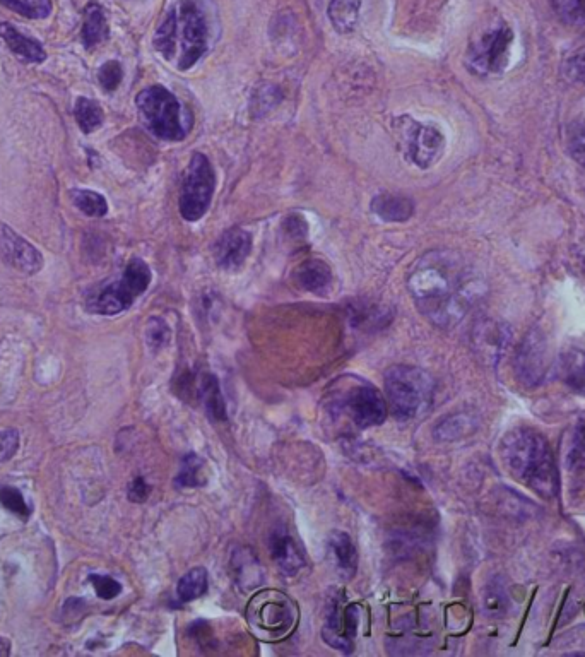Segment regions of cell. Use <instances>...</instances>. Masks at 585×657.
<instances>
[{
    "label": "cell",
    "mask_w": 585,
    "mask_h": 657,
    "mask_svg": "<svg viewBox=\"0 0 585 657\" xmlns=\"http://www.w3.org/2000/svg\"><path fill=\"white\" fill-rule=\"evenodd\" d=\"M0 38L6 42L7 47L11 48L12 54L23 62L40 64L47 59V52L42 47V43L31 36L23 35L11 23H0Z\"/></svg>",
    "instance_id": "d6986e66"
},
{
    "label": "cell",
    "mask_w": 585,
    "mask_h": 657,
    "mask_svg": "<svg viewBox=\"0 0 585 657\" xmlns=\"http://www.w3.org/2000/svg\"><path fill=\"white\" fill-rule=\"evenodd\" d=\"M231 574L243 592L252 591L264 582V569L259 558L247 548H237L233 551L230 560Z\"/></svg>",
    "instance_id": "ac0fdd59"
},
{
    "label": "cell",
    "mask_w": 585,
    "mask_h": 657,
    "mask_svg": "<svg viewBox=\"0 0 585 657\" xmlns=\"http://www.w3.org/2000/svg\"><path fill=\"white\" fill-rule=\"evenodd\" d=\"M0 504L4 505L7 510H11L19 517H28L30 515V507L26 504L23 495L14 488H2L0 490Z\"/></svg>",
    "instance_id": "ab89813d"
},
{
    "label": "cell",
    "mask_w": 585,
    "mask_h": 657,
    "mask_svg": "<svg viewBox=\"0 0 585 657\" xmlns=\"http://www.w3.org/2000/svg\"><path fill=\"white\" fill-rule=\"evenodd\" d=\"M142 124L161 141H182L187 129L182 119V105L177 96L163 86L142 89L136 98Z\"/></svg>",
    "instance_id": "5b68a950"
},
{
    "label": "cell",
    "mask_w": 585,
    "mask_h": 657,
    "mask_svg": "<svg viewBox=\"0 0 585 657\" xmlns=\"http://www.w3.org/2000/svg\"><path fill=\"white\" fill-rule=\"evenodd\" d=\"M172 331L165 320L160 317H151L146 324V343L151 351H160L170 344Z\"/></svg>",
    "instance_id": "d590c367"
},
{
    "label": "cell",
    "mask_w": 585,
    "mask_h": 657,
    "mask_svg": "<svg viewBox=\"0 0 585 657\" xmlns=\"http://www.w3.org/2000/svg\"><path fill=\"white\" fill-rule=\"evenodd\" d=\"M11 654V644H9V640L4 639V637H0V657H6Z\"/></svg>",
    "instance_id": "7dc6e473"
},
{
    "label": "cell",
    "mask_w": 585,
    "mask_h": 657,
    "mask_svg": "<svg viewBox=\"0 0 585 657\" xmlns=\"http://www.w3.org/2000/svg\"><path fill=\"white\" fill-rule=\"evenodd\" d=\"M360 625V608L356 604H349L341 608L339 601H332L325 620L324 640L331 647H336L344 654L353 652V640Z\"/></svg>",
    "instance_id": "7c38bea8"
},
{
    "label": "cell",
    "mask_w": 585,
    "mask_h": 657,
    "mask_svg": "<svg viewBox=\"0 0 585 657\" xmlns=\"http://www.w3.org/2000/svg\"><path fill=\"white\" fill-rule=\"evenodd\" d=\"M149 493H151V486H149L148 483H146V480L141 478V476L130 483L129 498L132 500V502H136V504H142V502H146V500H148Z\"/></svg>",
    "instance_id": "bcb514c9"
},
{
    "label": "cell",
    "mask_w": 585,
    "mask_h": 657,
    "mask_svg": "<svg viewBox=\"0 0 585 657\" xmlns=\"http://www.w3.org/2000/svg\"><path fill=\"white\" fill-rule=\"evenodd\" d=\"M278 101V89L274 88V86H264V88L260 89L259 93L255 95L254 112H267V110L274 107Z\"/></svg>",
    "instance_id": "ee69618b"
},
{
    "label": "cell",
    "mask_w": 585,
    "mask_h": 657,
    "mask_svg": "<svg viewBox=\"0 0 585 657\" xmlns=\"http://www.w3.org/2000/svg\"><path fill=\"white\" fill-rule=\"evenodd\" d=\"M361 4L363 0H329L327 16L332 28L341 35L353 33L360 21Z\"/></svg>",
    "instance_id": "cb8c5ba5"
},
{
    "label": "cell",
    "mask_w": 585,
    "mask_h": 657,
    "mask_svg": "<svg viewBox=\"0 0 585 657\" xmlns=\"http://www.w3.org/2000/svg\"><path fill=\"white\" fill-rule=\"evenodd\" d=\"M216 177L211 161L202 153L192 154L180 192V214L185 221L195 223L204 218L213 201Z\"/></svg>",
    "instance_id": "9c48e42d"
},
{
    "label": "cell",
    "mask_w": 585,
    "mask_h": 657,
    "mask_svg": "<svg viewBox=\"0 0 585 657\" xmlns=\"http://www.w3.org/2000/svg\"><path fill=\"white\" fill-rule=\"evenodd\" d=\"M329 548H331L332 557L336 560L337 570L344 577L351 579L358 570V551L351 538L343 531H336L329 538Z\"/></svg>",
    "instance_id": "484cf974"
},
{
    "label": "cell",
    "mask_w": 585,
    "mask_h": 657,
    "mask_svg": "<svg viewBox=\"0 0 585 657\" xmlns=\"http://www.w3.org/2000/svg\"><path fill=\"white\" fill-rule=\"evenodd\" d=\"M250 623L266 634L283 635L295 625V604L284 594L262 592L249 610Z\"/></svg>",
    "instance_id": "8fae6325"
},
{
    "label": "cell",
    "mask_w": 585,
    "mask_h": 657,
    "mask_svg": "<svg viewBox=\"0 0 585 657\" xmlns=\"http://www.w3.org/2000/svg\"><path fill=\"white\" fill-rule=\"evenodd\" d=\"M510 608L509 591L502 579H493L483 589V610L491 618H502Z\"/></svg>",
    "instance_id": "83f0119b"
},
{
    "label": "cell",
    "mask_w": 585,
    "mask_h": 657,
    "mask_svg": "<svg viewBox=\"0 0 585 657\" xmlns=\"http://www.w3.org/2000/svg\"><path fill=\"white\" fill-rule=\"evenodd\" d=\"M108 36H110V30H108L105 9L98 2H89L83 12L81 38H83L84 47L89 50L98 47L101 43L107 42Z\"/></svg>",
    "instance_id": "44dd1931"
},
{
    "label": "cell",
    "mask_w": 585,
    "mask_h": 657,
    "mask_svg": "<svg viewBox=\"0 0 585 657\" xmlns=\"http://www.w3.org/2000/svg\"><path fill=\"white\" fill-rule=\"evenodd\" d=\"M252 252V237L249 231L233 228L226 231L214 245V261L223 271H237L245 264Z\"/></svg>",
    "instance_id": "9a60e30c"
},
{
    "label": "cell",
    "mask_w": 585,
    "mask_h": 657,
    "mask_svg": "<svg viewBox=\"0 0 585 657\" xmlns=\"http://www.w3.org/2000/svg\"><path fill=\"white\" fill-rule=\"evenodd\" d=\"M209 47V24L197 0H180L154 35V48L178 71H189Z\"/></svg>",
    "instance_id": "3957f363"
},
{
    "label": "cell",
    "mask_w": 585,
    "mask_h": 657,
    "mask_svg": "<svg viewBox=\"0 0 585 657\" xmlns=\"http://www.w3.org/2000/svg\"><path fill=\"white\" fill-rule=\"evenodd\" d=\"M175 485L178 488H197L206 485V474H204V461L195 454H187L182 461V469L178 473Z\"/></svg>",
    "instance_id": "d6a6232c"
},
{
    "label": "cell",
    "mask_w": 585,
    "mask_h": 657,
    "mask_svg": "<svg viewBox=\"0 0 585 657\" xmlns=\"http://www.w3.org/2000/svg\"><path fill=\"white\" fill-rule=\"evenodd\" d=\"M408 290L421 314L440 329L461 324L486 285L459 252L430 250L409 273Z\"/></svg>",
    "instance_id": "6da1fadb"
},
{
    "label": "cell",
    "mask_w": 585,
    "mask_h": 657,
    "mask_svg": "<svg viewBox=\"0 0 585 657\" xmlns=\"http://www.w3.org/2000/svg\"><path fill=\"white\" fill-rule=\"evenodd\" d=\"M509 327L495 320H481L474 329V344L488 362L497 363L509 346Z\"/></svg>",
    "instance_id": "e0dca14e"
},
{
    "label": "cell",
    "mask_w": 585,
    "mask_h": 657,
    "mask_svg": "<svg viewBox=\"0 0 585 657\" xmlns=\"http://www.w3.org/2000/svg\"><path fill=\"white\" fill-rule=\"evenodd\" d=\"M209 586V575L204 567H194L178 581L177 596L182 603L201 598Z\"/></svg>",
    "instance_id": "f1b7e54d"
},
{
    "label": "cell",
    "mask_w": 585,
    "mask_h": 657,
    "mask_svg": "<svg viewBox=\"0 0 585 657\" xmlns=\"http://www.w3.org/2000/svg\"><path fill=\"white\" fill-rule=\"evenodd\" d=\"M0 255L23 274H36L43 267V255L6 225H0Z\"/></svg>",
    "instance_id": "5bb4252c"
},
{
    "label": "cell",
    "mask_w": 585,
    "mask_h": 657,
    "mask_svg": "<svg viewBox=\"0 0 585 657\" xmlns=\"http://www.w3.org/2000/svg\"><path fill=\"white\" fill-rule=\"evenodd\" d=\"M0 4L30 19H45L52 12V0H0Z\"/></svg>",
    "instance_id": "e575fe53"
},
{
    "label": "cell",
    "mask_w": 585,
    "mask_h": 657,
    "mask_svg": "<svg viewBox=\"0 0 585 657\" xmlns=\"http://www.w3.org/2000/svg\"><path fill=\"white\" fill-rule=\"evenodd\" d=\"M151 278H153V274H151L148 264L141 259H132L125 267L122 278L88 296L86 307L93 314H120L132 307L136 298L148 290Z\"/></svg>",
    "instance_id": "8992f818"
},
{
    "label": "cell",
    "mask_w": 585,
    "mask_h": 657,
    "mask_svg": "<svg viewBox=\"0 0 585 657\" xmlns=\"http://www.w3.org/2000/svg\"><path fill=\"white\" fill-rule=\"evenodd\" d=\"M349 415L360 428L379 427L387 418V401L379 389L372 385H360L351 389L346 399Z\"/></svg>",
    "instance_id": "4fadbf2b"
},
{
    "label": "cell",
    "mask_w": 585,
    "mask_h": 657,
    "mask_svg": "<svg viewBox=\"0 0 585 657\" xmlns=\"http://www.w3.org/2000/svg\"><path fill=\"white\" fill-rule=\"evenodd\" d=\"M568 466L572 469L585 468V413L580 416L572 435V445L568 450Z\"/></svg>",
    "instance_id": "8d00e7d4"
},
{
    "label": "cell",
    "mask_w": 585,
    "mask_h": 657,
    "mask_svg": "<svg viewBox=\"0 0 585 657\" xmlns=\"http://www.w3.org/2000/svg\"><path fill=\"white\" fill-rule=\"evenodd\" d=\"M478 427L479 423L476 416L461 411V413L445 416L444 420L438 421L437 427L433 430V435L440 442H455V440H461V438L473 435Z\"/></svg>",
    "instance_id": "603a6c76"
},
{
    "label": "cell",
    "mask_w": 585,
    "mask_h": 657,
    "mask_svg": "<svg viewBox=\"0 0 585 657\" xmlns=\"http://www.w3.org/2000/svg\"><path fill=\"white\" fill-rule=\"evenodd\" d=\"M563 72L567 74L570 81L575 83L584 84L585 86V45L574 50L572 54L568 55L565 64H563Z\"/></svg>",
    "instance_id": "74e56055"
},
{
    "label": "cell",
    "mask_w": 585,
    "mask_h": 657,
    "mask_svg": "<svg viewBox=\"0 0 585 657\" xmlns=\"http://www.w3.org/2000/svg\"><path fill=\"white\" fill-rule=\"evenodd\" d=\"M568 151L577 163L585 168V125L577 127L568 141Z\"/></svg>",
    "instance_id": "7bdbcfd3"
},
{
    "label": "cell",
    "mask_w": 585,
    "mask_h": 657,
    "mask_svg": "<svg viewBox=\"0 0 585 657\" xmlns=\"http://www.w3.org/2000/svg\"><path fill=\"white\" fill-rule=\"evenodd\" d=\"M385 394L397 420H414L432 408L435 380L421 368L396 365L385 373Z\"/></svg>",
    "instance_id": "277c9868"
},
{
    "label": "cell",
    "mask_w": 585,
    "mask_h": 657,
    "mask_svg": "<svg viewBox=\"0 0 585 657\" xmlns=\"http://www.w3.org/2000/svg\"><path fill=\"white\" fill-rule=\"evenodd\" d=\"M392 131L409 163L426 170L435 165L445 149V137L433 125L421 124L408 115L392 120Z\"/></svg>",
    "instance_id": "ba28073f"
},
{
    "label": "cell",
    "mask_w": 585,
    "mask_h": 657,
    "mask_svg": "<svg viewBox=\"0 0 585 657\" xmlns=\"http://www.w3.org/2000/svg\"><path fill=\"white\" fill-rule=\"evenodd\" d=\"M515 377L524 387H538L550 373V343L541 329H531L515 353Z\"/></svg>",
    "instance_id": "30bf717a"
},
{
    "label": "cell",
    "mask_w": 585,
    "mask_h": 657,
    "mask_svg": "<svg viewBox=\"0 0 585 657\" xmlns=\"http://www.w3.org/2000/svg\"><path fill=\"white\" fill-rule=\"evenodd\" d=\"M124 79V71L117 60H110L107 64L101 66L98 72V81H100L101 88L112 93L115 89L119 88L120 83Z\"/></svg>",
    "instance_id": "f35d334b"
},
{
    "label": "cell",
    "mask_w": 585,
    "mask_h": 657,
    "mask_svg": "<svg viewBox=\"0 0 585 657\" xmlns=\"http://www.w3.org/2000/svg\"><path fill=\"white\" fill-rule=\"evenodd\" d=\"M498 509L507 517H512L514 521H527L534 517L536 505L531 504L527 498L520 497L519 493L503 490L498 498Z\"/></svg>",
    "instance_id": "4dcf8cb0"
},
{
    "label": "cell",
    "mask_w": 585,
    "mask_h": 657,
    "mask_svg": "<svg viewBox=\"0 0 585 657\" xmlns=\"http://www.w3.org/2000/svg\"><path fill=\"white\" fill-rule=\"evenodd\" d=\"M72 202L89 218H103L108 213L107 199L95 190H71Z\"/></svg>",
    "instance_id": "1f68e13d"
},
{
    "label": "cell",
    "mask_w": 585,
    "mask_h": 657,
    "mask_svg": "<svg viewBox=\"0 0 585 657\" xmlns=\"http://www.w3.org/2000/svg\"><path fill=\"white\" fill-rule=\"evenodd\" d=\"M558 372L570 389L585 394V350L568 348L563 351Z\"/></svg>",
    "instance_id": "d4e9b609"
},
{
    "label": "cell",
    "mask_w": 585,
    "mask_h": 657,
    "mask_svg": "<svg viewBox=\"0 0 585 657\" xmlns=\"http://www.w3.org/2000/svg\"><path fill=\"white\" fill-rule=\"evenodd\" d=\"M514 33L503 21H491L474 36L467 48L466 62L471 71L488 76L503 71L509 62Z\"/></svg>",
    "instance_id": "52a82bcc"
},
{
    "label": "cell",
    "mask_w": 585,
    "mask_h": 657,
    "mask_svg": "<svg viewBox=\"0 0 585 657\" xmlns=\"http://www.w3.org/2000/svg\"><path fill=\"white\" fill-rule=\"evenodd\" d=\"M551 9L567 26H585V0H550Z\"/></svg>",
    "instance_id": "836d02e7"
},
{
    "label": "cell",
    "mask_w": 585,
    "mask_h": 657,
    "mask_svg": "<svg viewBox=\"0 0 585 657\" xmlns=\"http://www.w3.org/2000/svg\"><path fill=\"white\" fill-rule=\"evenodd\" d=\"M283 230L286 235H290L293 240L307 237L308 225L300 216H291L284 221Z\"/></svg>",
    "instance_id": "f6af8a7d"
},
{
    "label": "cell",
    "mask_w": 585,
    "mask_h": 657,
    "mask_svg": "<svg viewBox=\"0 0 585 657\" xmlns=\"http://www.w3.org/2000/svg\"><path fill=\"white\" fill-rule=\"evenodd\" d=\"M502 459L510 473L541 498H555L558 471L548 440L532 428L510 430L502 442Z\"/></svg>",
    "instance_id": "7a4b0ae2"
},
{
    "label": "cell",
    "mask_w": 585,
    "mask_h": 657,
    "mask_svg": "<svg viewBox=\"0 0 585 657\" xmlns=\"http://www.w3.org/2000/svg\"><path fill=\"white\" fill-rule=\"evenodd\" d=\"M199 394H201L202 401L206 404L207 413L216 421H226V403L221 387H219V380L213 373H206L201 380H199Z\"/></svg>",
    "instance_id": "4316f807"
},
{
    "label": "cell",
    "mask_w": 585,
    "mask_h": 657,
    "mask_svg": "<svg viewBox=\"0 0 585 657\" xmlns=\"http://www.w3.org/2000/svg\"><path fill=\"white\" fill-rule=\"evenodd\" d=\"M296 285L310 293H320L332 283L331 267L320 259H308L296 267L293 273Z\"/></svg>",
    "instance_id": "7402d4cb"
},
{
    "label": "cell",
    "mask_w": 585,
    "mask_h": 657,
    "mask_svg": "<svg viewBox=\"0 0 585 657\" xmlns=\"http://www.w3.org/2000/svg\"><path fill=\"white\" fill-rule=\"evenodd\" d=\"M269 550L279 570L288 577L298 574L307 562L302 548L296 543L295 538H291V534L286 529H276L271 534Z\"/></svg>",
    "instance_id": "2e32d148"
},
{
    "label": "cell",
    "mask_w": 585,
    "mask_h": 657,
    "mask_svg": "<svg viewBox=\"0 0 585 657\" xmlns=\"http://www.w3.org/2000/svg\"><path fill=\"white\" fill-rule=\"evenodd\" d=\"M372 211L387 223H404L413 216L414 204L409 197L384 192L373 197Z\"/></svg>",
    "instance_id": "ffe728a7"
},
{
    "label": "cell",
    "mask_w": 585,
    "mask_h": 657,
    "mask_svg": "<svg viewBox=\"0 0 585 657\" xmlns=\"http://www.w3.org/2000/svg\"><path fill=\"white\" fill-rule=\"evenodd\" d=\"M91 584L95 586V591L101 599H110L117 598L120 592H122V584L119 581H115L113 577H108V575H91L89 577Z\"/></svg>",
    "instance_id": "60d3db41"
},
{
    "label": "cell",
    "mask_w": 585,
    "mask_h": 657,
    "mask_svg": "<svg viewBox=\"0 0 585 657\" xmlns=\"http://www.w3.org/2000/svg\"><path fill=\"white\" fill-rule=\"evenodd\" d=\"M19 447V435L16 430H2L0 432V462L11 459Z\"/></svg>",
    "instance_id": "b9f144b4"
},
{
    "label": "cell",
    "mask_w": 585,
    "mask_h": 657,
    "mask_svg": "<svg viewBox=\"0 0 585 657\" xmlns=\"http://www.w3.org/2000/svg\"><path fill=\"white\" fill-rule=\"evenodd\" d=\"M74 115H76L77 125L84 134L98 131L103 125V110L95 100H89L86 96L77 98L74 105Z\"/></svg>",
    "instance_id": "f546056e"
}]
</instances>
